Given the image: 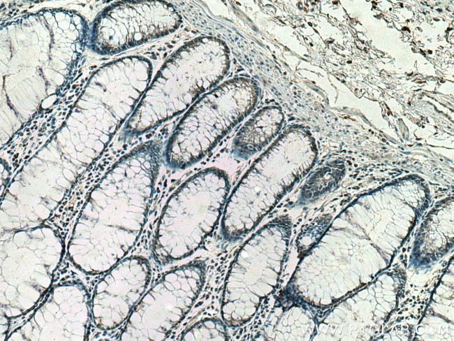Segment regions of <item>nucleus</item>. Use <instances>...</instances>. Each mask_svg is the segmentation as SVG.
Here are the masks:
<instances>
[{"label": "nucleus", "instance_id": "3", "mask_svg": "<svg viewBox=\"0 0 454 341\" xmlns=\"http://www.w3.org/2000/svg\"><path fill=\"white\" fill-rule=\"evenodd\" d=\"M258 96L256 85L244 78L228 80L204 94L171 135L164 152L166 164L184 169L198 161L252 110Z\"/></svg>", "mask_w": 454, "mask_h": 341}, {"label": "nucleus", "instance_id": "7", "mask_svg": "<svg viewBox=\"0 0 454 341\" xmlns=\"http://www.w3.org/2000/svg\"><path fill=\"white\" fill-rule=\"evenodd\" d=\"M283 115L274 107L257 112L240 129L233 141V152L239 158L247 159L265 147L281 127Z\"/></svg>", "mask_w": 454, "mask_h": 341}, {"label": "nucleus", "instance_id": "10", "mask_svg": "<svg viewBox=\"0 0 454 341\" xmlns=\"http://www.w3.org/2000/svg\"><path fill=\"white\" fill-rule=\"evenodd\" d=\"M66 113H63V115H66Z\"/></svg>", "mask_w": 454, "mask_h": 341}, {"label": "nucleus", "instance_id": "9", "mask_svg": "<svg viewBox=\"0 0 454 341\" xmlns=\"http://www.w3.org/2000/svg\"><path fill=\"white\" fill-rule=\"evenodd\" d=\"M73 97V96H69L68 100L71 99Z\"/></svg>", "mask_w": 454, "mask_h": 341}, {"label": "nucleus", "instance_id": "6", "mask_svg": "<svg viewBox=\"0 0 454 341\" xmlns=\"http://www.w3.org/2000/svg\"><path fill=\"white\" fill-rule=\"evenodd\" d=\"M202 282V269L198 263L183 265L166 273L154 289L148 340H163L190 309Z\"/></svg>", "mask_w": 454, "mask_h": 341}, {"label": "nucleus", "instance_id": "8", "mask_svg": "<svg viewBox=\"0 0 454 341\" xmlns=\"http://www.w3.org/2000/svg\"><path fill=\"white\" fill-rule=\"evenodd\" d=\"M77 87V85H73V89H75Z\"/></svg>", "mask_w": 454, "mask_h": 341}, {"label": "nucleus", "instance_id": "2", "mask_svg": "<svg viewBox=\"0 0 454 341\" xmlns=\"http://www.w3.org/2000/svg\"><path fill=\"white\" fill-rule=\"evenodd\" d=\"M298 133L290 130L261 155L244 175L225 208L224 236L237 238L250 231L283 193L307 170Z\"/></svg>", "mask_w": 454, "mask_h": 341}, {"label": "nucleus", "instance_id": "1", "mask_svg": "<svg viewBox=\"0 0 454 341\" xmlns=\"http://www.w3.org/2000/svg\"><path fill=\"white\" fill-rule=\"evenodd\" d=\"M229 66L228 50L212 37L195 38L176 50L157 73L126 129L138 133L185 110L215 85Z\"/></svg>", "mask_w": 454, "mask_h": 341}, {"label": "nucleus", "instance_id": "4", "mask_svg": "<svg viewBox=\"0 0 454 341\" xmlns=\"http://www.w3.org/2000/svg\"><path fill=\"white\" fill-rule=\"evenodd\" d=\"M228 190L226 173L217 168L186 180L163 209L156 233L157 255L174 261L194 251L216 225Z\"/></svg>", "mask_w": 454, "mask_h": 341}, {"label": "nucleus", "instance_id": "5", "mask_svg": "<svg viewBox=\"0 0 454 341\" xmlns=\"http://www.w3.org/2000/svg\"><path fill=\"white\" fill-rule=\"evenodd\" d=\"M110 23L107 34L124 30L101 44L105 53H115L148 40L175 31L182 17L174 6L166 1H131L108 7L103 13Z\"/></svg>", "mask_w": 454, "mask_h": 341}]
</instances>
